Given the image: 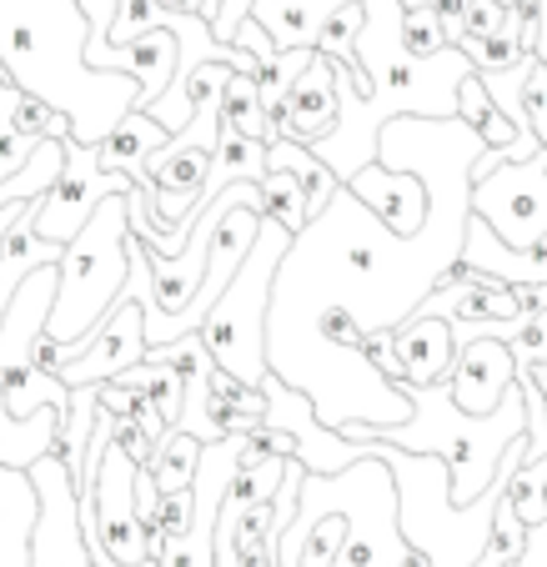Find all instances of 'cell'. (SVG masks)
I'll list each match as a JSON object with an SVG mask.
<instances>
[{
    "instance_id": "6da1fadb",
    "label": "cell",
    "mask_w": 547,
    "mask_h": 567,
    "mask_svg": "<svg viewBox=\"0 0 547 567\" xmlns=\"http://www.w3.org/2000/svg\"><path fill=\"white\" fill-rule=\"evenodd\" d=\"M91 21L75 0H0V71L21 96L51 106L71 126V146L96 151L126 111L136 75L91 71Z\"/></svg>"
},
{
    "instance_id": "4316f807",
    "label": "cell",
    "mask_w": 547,
    "mask_h": 567,
    "mask_svg": "<svg viewBox=\"0 0 547 567\" xmlns=\"http://www.w3.org/2000/svg\"><path fill=\"white\" fill-rule=\"evenodd\" d=\"M527 372H533L537 392H543V417H547V357H543V362H533V367H527Z\"/></svg>"
},
{
    "instance_id": "e0dca14e",
    "label": "cell",
    "mask_w": 547,
    "mask_h": 567,
    "mask_svg": "<svg viewBox=\"0 0 547 567\" xmlns=\"http://www.w3.org/2000/svg\"><path fill=\"white\" fill-rule=\"evenodd\" d=\"M196 462H202V442L186 437V432H166V437L156 442V457H151L146 477L156 493H182V487H192Z\"/></svg>"
},
{
    "instance_id": "52a82bcc",
    "label": "cell",
    "mask_w": 547,
    "mask_h": 567,
    "mask_svg": "<svg viewBox=\"0 0 547 567\" xmlns=\"http://www.w3.org/2000/svg\"><path fill=\"white\" fill-rule=\"evenodd\" d=\"M513 377H517V357L507 352V342L483 337V342L457 347V357H452V377H447L452 408H457L462 417H493V412L503 408Z\"/></svg>"
},
{
    "instance_id": "44dd1931",
    "label": "cell",
    "mask_w": 547,
    "mask_h": 567,
    "mask_svg": "<svg viewBox=\"0 0 547 567\" xmlns=\"http://www.w3.org/2000/svg\"><path fill=\"white\" fill-rule=\"evenodd\" d=\"M398 35H402V51L417 55V61L447 51V31H442V16L437 11H402Z\"/></svg>"
},
{
    "instance_id": "2e32d148",
    "label": "cell",
    "mask_w": 547,
    "mask_h": 567,
    "mask_svg": "<svg viewBox=\"0 0 547 567\" xmlns=\"http://www.w3.org/2000/svg\"><path fill=\"white\" fill-rule=\"evenodd\" d=\"M221 121H226V131H237V136H247V141H261V146H271V141H277V131H271V121H267V111H261L257 86H251L247 71L226 75V86H221Z\"/></svg>"
},
{
    "instance_id": "4fadbf2b",
    "label": "cell",
    "mask_w": 547,
    "mask_h": 567,
    "mask_svg": "<svg viewBox=\"0 0 547 567\" xmlns=\"http://www.w3.org/2000/svg\"><path fill=\"white\" fill-rule=\"evenodd\" d=\"M261 176H267V146L261 141H247L237 136V131H221V141H216V156H211V172H206V186L202 196H216L221 186H257Z\"/></svg>"
},
{
    "instance_id": "3957f363",
    "label": "cell",
    "mask_w": 547,
    "mask_h": 567,
    "mask_svg": "<svg viewBox=\"0 0 547 567\" xmlns=\"http://www.w3.org/2000/svg\"><path fill=\"white\" fill-rule=\"evenodd\" d=\"M126 202L106 196L91 212V221L75 231V241L61 251V281L55 307L45 321L51 342H81L106 321V311L126 291Z\"/></svg>"
},
{
    "instance_id": "8992f818",
    "label": "cell",
    "mask_w": 547,
    "mask_h": 567,
    "mask_svg": "<svg viewBox=\"0 0 547 567\" xmlns=\"http://www.w3.org/2000/svg\"><path fill=\"white\" fill-rule=\"evenodd\" d=\"M342 192L382 226L392 241H412V236L427 226V206H432V192L422 186L417 172H386V166H362L342 182Z\"/></svg>"
},
{
    "instance_id": "4dcf8cb0",
    "label": "cell",
    "mask_w": 547,
    "mask_h": 567,
    "mask_svg": "<svg viewBox=\"0 0 547 567\" xmlns=\"http://www.w3.org/2000/svg\"><path fill=\"white\" fill-rule=\"evenodd\" d=\"M0 81H6V71H0Z\"/></svg>"
},
{
    "instance_id": "f1b7e54d",
    "label": "cell",
    "mask_w": 547,
    "mask_h": 567,
    "mask_svg": "<svg viewBox=\"0 0 547 567\" xmlns=\"http://www.w3.org/2000/svg\"><path fill=\"white\" fill-rule=\"evenodd\" d=\"M91 567H111V563H101V557H91ZM141 567H162V563H141Z\"/></svg>"
},
{
    "instance_id": "d6986e66",
    "label": "cell",
    "mask_w": 547,
    "mask_h": 567,
    "mask_svg": "<svg viewBox=\"0 0 547 567\" xmlns=\"http://www.w3.org/2000/svg\"><path fill=\"white\" fill-rule=\"evenodd\" d=\"M257 206H261V216H271V221L291 236V241H297V236L311 226L307 202H301V186L291 182L287 172H267V176H261V182H257Z\"/></svg>"
},
{
    "instance_id": "ac0fdd59",
    "label": "cell",
    "mask_w": 547,
    "mask_h": 567,
    "mask_svg": "<svg viewBox=\"0 0 547 567\" xmlns=\"http://www.w3.org/2000/svg\"><path fill=\"white\" fill-rule=\"evenodd\" d=\"M523 547H527V527L517 523V513L507 507V487H503L493 517H487V543L477 547L473 563L477 567H517L523 563Z\"/></svg>"
},
{
    "instance_id": "cb8c5ba5",
    "label": "cell",
    "mask_w": 547,
    "mask_h": 567,
    "mask_svg": "<svg viewBox=\"0 0 547 567\" xmlns=\"http://www.w3.org/2000/svg\"><path fill=\"white\" fill-rule=\"evenodd\" d=\"M231 45H237V51H247L251 61H267V55H277V51H271V41H267V31H261L251 16L241 21V31H237V41H231Z\"/></svg>"
},
{
    "instance_id": "30bf717a",
    "label": "cell",
    "mask_w": 547,
    "mask_h": 567,
    "mask_svg": "<svg viewBox=\"0 0 547 567\" xmlns=\"http://www.w3.org/2000/svg\"><path fill=\"white\" fill-rule=\"evenodd\" d=\"M342 6L352 0H257L251 21L267 31L271 51H317V35Z\"/></svg>"
},
{
    "instance_id": "5b68a950",
    "label": "cell",
    "mask_w": 547,
    "mask_h": 567,
    "mask_svg": "<svg viewBox=\"0 0 547 567\" xmlns=\"http://www.w3.org/2000/svg\"><path fill=\"white\" fill-rule=\"evenodd\" d=\"M131 182L116 172H101L96 151L86 146H65V166L61 176H55V186L35 202L31 212V231L41 236V241H51V247H71L75 231L91 221V212H96L106 196H126Z\"/></svg>"
},
{
    "instance_id": "9c48e42d",
    "label": "cell",
    "mask_w": 547,
    "mask_h": 567,
    "mask_svg": "<svg viewBox=\"0 0 547 567\" xmlns=\"http://www.w3.org/2000/svg\"><path fill=\"white\" fill-rule=\"evenodd\" d=\"M386 347L402 362V386H437L452 377V321L442 317H402L392 332H386Z\"/></svg>"
},
{
    "instance_id": "484cf974",
    "label": "cell",
    "mask_w": 547,
    "mask_h": 567,
    "mask_svg": "<svg viewBox=\"0 0 547 567\" xmlns=\"http://www.w3.org/2000/svg\"><path fill=\"white\" fill-rule=\"evenodd\" d=\"M533 55L547 65V0H537V45H533Z\"/></svg>"
},
{
    "instance_id": "8fae6325",
    "label": "cell",
    "mask_w": 547,
    "mask_h": 567,
    "mask_svg": "<svg viewBox=\"0 0 547 567\" xmlns=\"http://www.w3.org/2000/svg\"><path fill=\"white\" fill-rule=\"evenodd\" d=\"M166 141H172V136H166V131L156 126L146 111H126V116L116 121V131H111V136L96 146V161H101V172L126 176L141 196H151L156 186H151V176L141 172V166H146V156H151V151H162Z\"/></svg>"
},
{
    "instance_id": "f546056e",
    "label": "cell",
    "mask_w": 547,
    "mask_h": 567,
    "mask_svg": "<svg viewBox=\"0 0 547 567\" xmlns=\"http://www.w3.org/2000/svg\"><path fill=\"white\" fill-rule=\"evenodd\" d=\"M543 507H547V482H543Z\"/></svg>"
},
{
    "instance_id": "5bb4252c",
    "label": "cell",
    "mask_w": 547,
    "mask_h": 567,
    "mask_svg": "<svg viewBox=\"0 0 547 567\" xmlns=\"http://www.w3.org/2000/svg\"><path fill=\"white\" fill-rule=\"evenodd\" d=\"M457 121H462L467 131H477L487 151L517 146V131L507 126V116L493 106V96H487V86H483V75H477V71H467V75L457 81Z\"/></svg>"
},
{
    "instance_id": "277c9868",
    "label": "cell",
    "mask_w": 547,
    "mask_h": 567,
    "mask_svg": "<svg viewBox=\"0 0 547 567\" xmlns=\"http://www.w3.org/2000/svg\"><path fill=\"white\" fill-rule=\"evenodd\" d=\"M547 151H537L523 166H497L483 182H467V216L487 226V231L513 251L537 247L547 236Z\"/></svg>"
},
{
    "instance_id": "7a4b0ae2",
    "label": "cell",
    "mask_w": 547,
    "mask_h": 567,
    "mask_svg": "<svg viewBox=\"0 0 547 567\" xmlns=\"http://www.w3.org/2000/svg\"><path fill=\"white\" fill-rule=\"evenodd\" d=\"M291 236L281 231L271 216H261L257 241H251L241 271L231 277V287L221 291L206 321L196 327L202 347L211 352V362L221 367L231 382L251 386L257 392L267 382V311H271V281H277V267L287 261Z\"/></svg>"
},
{
    "instance_id": "9a60e30c",
    "label": "cell",
    "mask_w": 547,
    "mask_h": 567,
    "mask_svg": "<svg viewBox=\"0 0 547 567\" xmlns=\"http://www.w3.org/2000/svg\"><path fill=\"white\" fill-rule=\"evenodd\" d=\"M116 386H126V392H141V396L151 402V412L162 417V427H166V432H176L186 396H182V377H176L166 362H146V357H141V362L131 367V372H121V377H116Z\"/></svg>"
},
{
    "instance_id": "7402d4cb",
    "label": "cell",
    "mask_w": 547,
    "mask_h": 567,
    "mask_svg": "<svg viewBox=\"0 0 547 567\" xmlns=\"http://www.w3.org/2000/svg\"><path fill=\"white\" fill-rule=\"evenodd\" d=\"M192 517H196L192 487H182V493H162V503H156V517H151L146 533H162L166 543H176V537L192 533Z\"/></svg>"
},
{
    "instance_id": "603a6c76",
    "label": "cell",
    "mask_w": 547,
    "mask_h": 567,
    "mask_svg": "<svg viewBox=\"0 0 547 567\" xmlns=\"http://www.w3.org/2000/svg\"><path fill=\"white\" fill-rule=\"evenodd\" d=\"M523 116H527V126H533V136H537V146L547 151V65L533 55V71H527V81H523Z\"/></svg>"
},
{
    "instance_id": "ffe728a7",
    "label": "cell",
    "mask_w": 547,
    "mask_h": 567,
    "mask_svg": "<svg viewBox=\"0 0 547 567\" xmlns=\"http://www.w3.org/2000/svg\"><path fill=\"white\" fill-rule=\"evenodd\" d=\"M311 55L317 51H277V55H267V61H257L251 86H257V101H261V111H267V121H271V111L281 106V96L291 91V81L311 65Z\"/></svg>"
},
{
    "instance_id": "d4e9b609",
    "label": "cell",
    "mask_w": 547,
    "mask_h": 567,
    "mask_svg": "<svg viewBox=\"0 0 547 567\" xmlns=\"http://www.w3.org/2000/svg\"><path fill=\"white\" fill-rule=\"evenodd\" d=\"M156 11H162V21L166 16H202V21H211V11H216V0H151Z\"/></svg>"
},
{
    "instance_id": "7c38bea8",
    "label": "cell",
    "mask_w": 547,
    "mask_h": 567,
    "mask_svg": "<svg viewBox=\"0 0 547 567\" xmlns=\"http://www.w3.org/2000/svg\"><path fill=\"white\" fill-rule=\"evenodd\" d=\"M267 172H287L291 182L301 186V202H307V216H311V221H317V216L332 206L337 186H342V182H337V176L322 166V161L311 156L307 146H297V141H281V136L267 146Z\"/></svg>"
},
{
    "instance_id": "83f0119b",
    "label": "cell",
    "mask_w": 547,
    "mask_h": 567,
    "mask_svg": "<svg viewBox=\"0 0 547 567\" xmlns=\"http://www.w3.org/2000/svg\"><path fill=\"white\" fill-rule=\"evenodd\" d=\"M402 11H432V6H437V0H398Z\"/></svg>"
},
{
    "instance_id": "ba28073f",
    "label": "cell",
    "mask_w": 547,
    "mask_h": 567,
    "mask_svg": "<svg viewBox=\"0 0 547 567\" xmlns=\"http://www.w3.org/2000/svg\"><path fill=\"white\" fill-rule=\"evenodd\" d=\"M337 126V91H332V61L327 55H311V65L291 81V91L281 96V106L271 111V131L281 141H297V146H317L327 141Z\"/></svg>"
}]
</instances>
